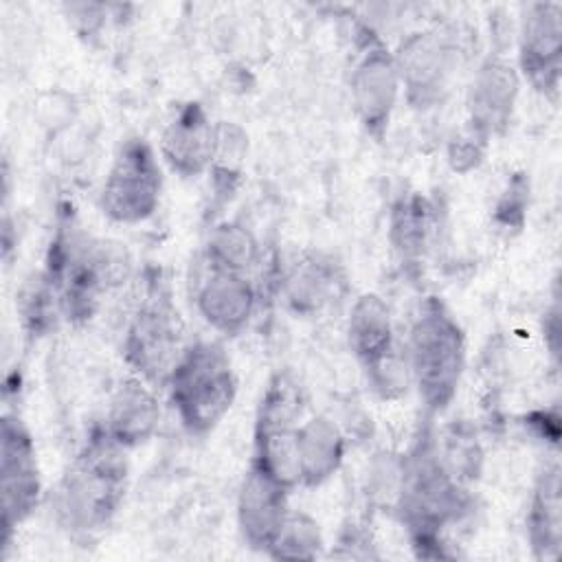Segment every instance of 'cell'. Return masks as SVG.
Returning a JSON list of instances; mask_svg holds the SVG:
<instances>
[{
	"mask_svg": "<svg viewBox=\"0 0 562 562\" xmlns=\"http://www.w3.org/2000/svg\"><path fill=\"white\" fill-rule=\"evenodd\" d=\"M288 487L272 481L255 465L248 470L237 501L239 529L250 547L270 549L288 512L285 505Z\"/></svg>",
	"mask_w": 562,
	"mask_h": 562,
	"instance_id": "11",
	"label": "cell"
},
{
	"mask_svg": "<svg viewBox=\"0 0 562 562\" xmlns=\"http://www.w3.org/2000/svg\"><path fill=\"white\" fill-rule=\"evenodd\" d=\"M303 413V393L301 386L288 375L279 373L266 389V395L259 406L257 428L274 426H296Z\"/></svg>",
	"mask_w": 562,
	"mask_h": 562,
	"instance_id": "22",
	"label": "cell"
},
{
	"mask_svg": "<svg viewBox=\"0 0 562 562\" xmlns=\"http://www.w3.org/2000/svg\"><path fill=\"white\" fill-rule=\"evenodd\" d=\"M323 540H321V531L318 525L307 518L305 514H288L274 542L270 544V553L274 558H316L318 549H321Z\"/></svg>",
	"mask_w": 562,
	"mask_h": 562,
	"instance_id": "23",
	"label": "cell"
},
{
	"mask_svg": "<svg viewBox=\"0 0 562 562\" xmlns=\"http://www.w3.org/2000/svg\"><path fill=\"white\" fill-rule=\"evenodd\" d=\"M167 386L180 422L193 435L213 430L231 411L237 393V380L224 347L204 340L184 347Z\"/></svg>",
	"mask_w": 562,
	"mask_h": 562,
	"instance_id": "2",
	"label": "cell"
},
{
	"mask_svg": "<svg viewBox=\"0 0 562 562\" xmlns=\"http://www.w3.org/2000/svg\"><path fill=\"white\" fill-rule=\"evenodd\" d=\"M255 461L252 465L268 474L283 487L301 483V459H299V424L257 428L255 435Z\"/></svg>",
	"mask_w": 562,
	"mask_h": 562,
	"instance_id": "19",
	"label": "cell"
},
{
	"mask_svg": "<svg viewBox=\"0 0 562 562\" xmlns=\"http://www.w3.org/2000/svg\"><path fill=\"white\" fill-rule=\"evenodd\" d=\"M395 66L411 103L428 108L441 99L448 86L452 50L437 33H415L402 44Z\"/></svg>",
	"mask_w": 562,
	"mask_h": 562,
	"instance_id": "8",
	"label": "cell"
},
{
	"mask_svg": "<svg viewBox=\"0 0 562 562\" xmlns=\"http://www.w3.org/2000/svg\"><path fill=\"white\" fill-rule=\"evenodd\" d=\"M463 360L461 327L439 301L428 299L411 327L406 362L430 411H441L454 397Z\"/></svg>",
	"mask_w": 562,
	"mask_h": 562,
	"instance_id": "3",
	"label": "cell"
},
{
	"mask_svg": "<svg viewBox=\"0 0 562 562\" xmlns=\"http://www.w3.org/2000/svg\"><path fill=\"white\" fill-rule=\"evenodd\" d=\"M364 367L369 371V380L373 389L382 397H395L402 391H406V384L411 380V369H408L406 356L402 358L400 353H395V349L382 353L380 358H375Z\"/></svg>",
	"mask_w": 562,
	"mask_h": 562,
	"instance_id": "25",
	"label": "cell"
},
{
	"mask_svg": "<svg viewBox=\"0 0 562 562\" xmlns=\"http://www.w3.org/2000/svg\"><path fill=\"white\" fill-rule=\"evenodd\" d=\"M336 270L323 259H303L285 279L288 301L296 312H318L336 292Z\"/></svg>",
	"mask_w": 562,
	"mask_h": 562,
	"instance_id": "20",
	"label": "cell"
},
{
	"mask_svg": "<svg viewBox=\"0 0 562 562\" xmlns=\"http://www.w3.org/2000/svg\"><path fill=\"white\" fill-rule=\"evenodd\" d=\"M195 301L209 325L224 334H237L252 314L255 290L241 272L211 268Z\"/></svg>",
	"mask_w": 562,
	"mask_h": 562,
	"instance_id": "14",
	"label": "cell"
},
{
	"mask_svg": "<svg viewBox=\"0 0 562 562\" xmlns=\"http://www.w3.org/2000/svg\"><path fill=\"white\" fill-rule=\"evenodd\" d=\"M402 516L417 547L437 542V531L457 516L459 490L432 450L422 448L402 470Z\"/></svg>",
	"mask_w": 562,
	"mask_h": 562,
	"instance_id": "5",
	"label": "cell"
},
{
	"mask_svg": "<svg viewBox=\"0 0 562 562\" xmlns=\"http://www.w3.org/2000/svg\"><path fill=\"white\" fill-rule=\"evenodd\" d=\"M160 151L169 167L182 176H198L213 165L217 127L211 125L200 103H187L162 132Z\"/></svg>",
	"mask_w": 562,
	"mask_h": 562,
	"instance_id": "10",
	"label": "cell"
},
{
	"mask_svg": "<svg viewBox=\"0 0 562 562\" xmlns=\"http://www.w3.org/2000/svg\"><path fill=\"white\" fill-rule=\"evenodd\" d=\"M158 404L140 380H127L112 397L108 413V435L123 448L143 443L158 424Z\"/></svg>",
	"mask_w": 562,
	"mask_h": 562,
	"instance_id": "15",
	"label": "cell"
},
{
	"mask_svg": "<svg viewBox=\"0 0 562 562\" xmlns=\"http://www.w3.org/2000/svg\"><path fill=\"white\" fill-rule=\"evenodd\" d=\"M123 446L108 430L94 432L53 492V512L68 531H94L110 522L125 494Z\"/></svg>",
	"mask_w": 562,
	"mask_h": 562,
	"instance_id": "1",
	"label": "cell"
},
{
	"mask_svg": "<svg viewBox=\"0 0 562 562\" xmlns=\"http://www.w3.org/2000/svg\"><path fill=\"white\" fill-rule=\"evenodd\" d=\"M299 459L301 483L318 485L329 479L342 461V437L338 428L325 417H314L299 426Z\"/></svg>",
	"mask_w": 562,
	"mask_h": 562,
	"instance_id": "17",
	"label": "cell"
},
{
	"mask_svg": "<svg viewBox=\"0 0 562 562\" xmlns=\"http://www.w3.org/2000/svg\"><path fill=\"white\" fill-rule=\"evenodd\" d=\"M424 237H426L424 200H419V198L404 200L395 209V217H393V239H395L397 248H402L404 252H415L422 248Z\"/></svg>",
	"mask_w": 562,
	"mask_h": 562,
	"instance_id": "24",
	"label": "cell"
},
{
	"mask_svg": "<svg viewBox=\"0 0 562 562\" xmlns=\"http://www.w3.org/2000/svg\"><path fill=\"white\" fill-rule=\"evenodd\" d=\"M562 503H560V465H544L529 509V538L538 555L555 558L562 538Z\"/></svg>",
	"mask_w": 562,
	"mask_h": 562,
	"instance_id": "16",
	"label": "cell"
},
{
	"mask_svg": "<svg viewBox=\"0 0 562 562\" xmlns=\"http://www.w3.org/2000/svg\"><path fill=\"white\" fill-rule=\"evenodd\" d=\"M206 257L211 268L244 272L257 259V241L252 233L239 224H220L209 237Z\"/></svg>",
	"mask_w": 562,
	"mask_h": 562,
	"instance_id": "21",
	"label": "cell"
},
{
	"mask_svg": "<svg viewBox=\"0 0 562 562\" xmlns=\"http://www.w3.org/2000/svg\"><path fill=\"white\" fill-rule=\"evenodd\" d=\"M182 321L167 285L156 279L140 299L125 338L123 353L127 364L151 384H167L176 369L182 347Z\"/></svg>",
	"mask_w": 562,
	"mask_h": 562,
	"instance_id": "4",
	"label": "cell"
},
{
	"mask_svg": "<svg viewBox=\"0 0 562 562\" xmlns=\"http://www.w3.org/2000/svg\"><path fill=\"white\" fill-rule=\"evenodd\" d=\"M518 92L516 70L503 59H487L470 90V114L472 125L481 136L501 132L512 116Z\"/></svg>",
	"mask_w": 562,
	"mask_h": 562,
	"instance_id": "13",
	"label": "cell"
},
{
	"mask_svg": "<svg viewBox=\"0 0 562 562\" xmlns=\"http://www.w3.org/2000/svg\"><path fill=\"white\" fill-rule=\"evenodd\" d=\"M562 9L555 2L529 4L520 29V66L540 90H555L560 79Z\"/></svg>",
	"mask_w": 562,
	"mask_h": 562,
	"instance_id": "9",
	"label": "cell"
},
{
	"mask_svg": "<svg viewBox=\"0 0 562 562\" xmlns=\"http://www.w3.org/2000/svg\"><path fill=\"white\" fill-rule=\"evenodd\" d=\"M160 187V167L151 147L143 138H127L108 171L101 209L114 222H143L156 211Z\"/></svg>",
	"mask_w": 562,
	"mask_h": 562,
	"instance_id": "6",
	"label": "cell"
},
{
	"mask_svg": "<svg viewBox=\"0 0 562 562\" xmlns=\"http://www.w3.org/2000/svg\"><path fill=\"white\" fill-rule=\"evenodd\" d=\"M347 334L351 351L362 360V364H369L382 353L391 351V318L384 301L375 294L360 296L351 307Z\"/></svg>",
	"mask_w": 562,
	"mask_h": 562,
	"instance_id": "18",
	"label": "cell"
},
{
	"mask_svg": "<svg viewBox=\"0 0 562 562\" xmlns=\"http://www.w3.org/2000/svg\"><path fill=\"white\" fill-rule=\"evenodd\" d=\"M0 479L4 538H9L11 529L33 512L40 496V472L33 441L20 419L9 415L2 419Z\"/></svg>",
	"mask_w": 562,
	"mask_h": 562,
	"instance_id": "7",
	"label": "cell"
},
{
	"mask_svg": "<svg viewBox=\"0 0 562 562\" xmlns=\"http://www.w3.org/2000/svg\"><path fill=\"white\" fill-rule=\"evenodd\" d=\"M400 88L395 59L384 48H369L351 77L353 105L362 123L380 134L389 121Z\"/></svg>",
	"mask_w": 562,
	"mask_h": 562,
	"instance_id": "12",
	"label": "cell"
}]
</instances>
